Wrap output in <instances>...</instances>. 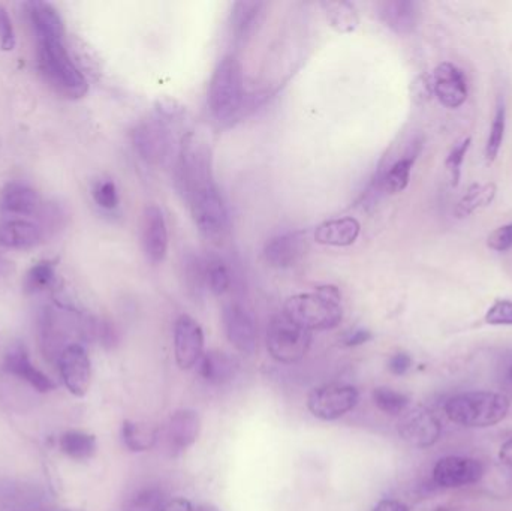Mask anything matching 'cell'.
Returning a JSON list of instances; mask_svg holds the SVG:
<instances>
[{"mask_svg":"<svg viewBox=\"0 0 512 511\" xmlns=\"http://www.w3.org/2000/svg\"><path fill=\"white\" fill-rule=\"evenodd\" d=\"M283 314L309 332L334 329L343 318L342 294L334 285H322L312 293L295 294L286 300Z\"/></svg>","mask_w":512,"mask_h":511,"instance_id":"cell-1","label":"cell"},{"mask_svg":"<svg viewBox=\"0 0 512 511\" xmlns=\"http://www.w3.org/2000/svg\"><path fill=\"white\" fill-rule=\"evenodd\" d=\"M245 102V78L240 60L228 54L216 66L207 92L210 113L218 122H233Z\"/></svg>","mask_w":512,"mask_h":511,"instance_id":"cell-2","label":"cell"},{"mask_svg":"<svg viewBox=\"0 0 512 511\" xmlns=\"http://www.w3.org/2000/svg\"><path fill=\"white\" fill-rule=\"evenodd\" d=\"M510 405V399L502 393L468 392L448 399L445 414L465 428H489L508 416Z\"/></svg>","mask_w":512,"mask_h":511,"instance_id":"cell-3","label":"cell"},{"mask_svg":"<svg viewBox=\"0 0 512 511\" xmlns=\"http://www.w3.org/2000/svg\"><path fill=\"white\" fill-rule=\"evenodd\" d=\"M36 54L42 77L57 93L68 99L86 96L89 83L72 62L63 41L38 42Z\"/></svg>","mask_w":512,"mask_h":511,"instance_id":"cell-4","label":"cell"},{"mask_svg":"<svg viewBox=\"0 0 512 511\" xmlns=\"http://www.w3.org/2000/svg\"><path fill=\"white\" fill-rule=\"evenodd\" d=\"M183 200L188 203L200 233L210 242H222L230 230V218L215 180L192 189Z\"/></svg>","mask_w":512,"mask_h":511,"instance_id":"cell-5","label":"cell"},{"mask_svg":"<svg viewBox=\"0 0 512 511\" xmlns=\"http://www.w3.org/2000/svg\"><path fill=\"white\" fill-rule=\"evenodd\" d=\"M312 344V333L289 320L285 314L271 318L267 327V350L276 362H300Z\"/></svg>","mask_w":512,"mask_h":511,"instance_id":"cell-6","label":"cell"},{"mask_svg":"<svg viewBox=\"0 0 512 511\" xmlns=\"http://www.w3.org/2000/svg\"><path fill=\"white\" fill-rule=\"evenodd\" d=\"M132 143L147 164L164 165L173 153L174 138L168 123L155 117L135 126Z\"/></svg>","mask_w":512,"mask_h":511,"instance_id":"cell-7","label":"cell"},{"mask_svg":"<svg viewBox=\"0 0 512 511\" xmlns=\"http://www.w3.org/2000/svg\"><path fill=\"white\" fill-rule=\"evenodd\" d=\"M360 401L358 390L346 384L316 387L307 398V408L316 419L334 422L351 413Z\"/></svg>","mask_w":512,"mask_h":511,"instance_id":"cell-8","label":"cell"},{"mask_svg":"<svg viewBox=\"0 0 512 511\" xmlns=\"http://www.w3.org/2000/svg\"><path fill=\"white\" fill-rule=\"evenodd\" d=\"M400 438L409 446L427 449L438 443L442 434L441 422L426 407H415L406 410L397 423Z\"/></svg>","mask_w":512,"mask_h":511,"instance_id":"cell-9","label":"cell"},{"mask_svg":"<svg viewBox=\"0 0 512 511\" xmlns=\"http://www.w3.org/2000/svg\"><path fill=\"white\" fill-rule=\"evenodd\" d=\"M63 384L75 398H84L92 384V363L86 348L71 344L57 357Z\"/></svg>","mask_w":512,"mask_h":511,"instance_id":"cell-10","label":"cell"},{"mask_svg":"<svg viewBox=\"0 0 512 511\" xmlns=\"http://www.w3.org/2000/svg\"><path fill=\"white\" fill-rule=\"evenodd\" d=\"M222 321H224L225 335L234 348L246 356L254 354L258 347V333H256L254 317L246 306L240 302L227 303L222 312Z\"/></svg>","mask_w":512,"mask_h":511,"instance_id":"cell-11","label":"cell"},{"mask_svg":"<svg viewBox=\"0 0 512 511\" xmlns=\"http://www.w3.org/2000/svg\"><path fill=\"white\" fill-rule=\"evenodd\" d=\"M174 354H176L177 365L183 371L197 366L203 357V329L189 315H180L174 324Z\"/></svg>","mask_w":512,"mask_h":511,"instance_id":"cell-12","label":"cell"},{"mask_svg":"<svg viewBox=\"0 0 512 511\" xmlns=\"http://www.w3.org/2000/svg\"><path fill=\"white\" fill-rule=\"evenodd\" d=\"M484 476L481 462L462 456H447L436 464L433 480L441 488L453 489L475 485Z\"/></svg>","mask_w":512,"mask_h":511,"instance_id":"cell-13","label":"cell"},{"mask_svg":"<svg viewBox=\"0 0 512 511\" xmlns=\"http://www.w3.org/2000/svg\"><path fill=\"white\" fill-rule=\"evenodd\" d=\"M201 419L194 410H179L171 414L165 428V447L170 456H179L197 443Z\"/></svg>","mask_w":512,"mask_h":511,"instance_id":"cell-14","label":"cell"},{"mask_svg":"<svg viewBox=\"0 0 512 511\" xmlns=\"http://www.w3.org/2000/svg\"><path fill=\"white\" fill-rule=\"evenodd\" d=\"M309 249V240L304 231L279 234L264 246V258L274 269H289L295 266Z\"/></svg>","mask_w":512,"mask_h":511,"instance_id":"cell-15","label":"cell"},{"mask_svg":"<svg viewBox=\"0 0 512 511\" xmlns=\"http://www.w3.org/2000/svg\"><path fill=\"white\" fill-rule=\"evenodd\" d=\"M143 248L147 260L162 263L168 252V227L161 207L147 206L143 215Z\"/></svg>","mask_w":512,"mask_h":511,"instance_id":"cell-16","label":"cell"},{"mask_svg":"<svg viewBox=\"0 0 512 511\" xmlns=\"http://www.w3.org/2000/svg\"><path fill=\"white\" fill-rule=\"evenodd\" d=\"M433 90L445 107L457 108L468 99V81L453 63H441L433 74Z\"/></svg>","mask_w":512,"mask_h":511,"instance_id":"cell-17","label":"cell"},{"mask_svg":"<svg viewBox=\"0 0 512 511\" xmlns=\"http://www.w3.org/2000/svg\"><path fill=\"white\" fill-rule=\"evenodd\" d=\"M265 8L267 5L259 0H242L234 3L230 14L231 38L234 44L243 45L251 41L252 36L262 26Z\"/></svg>","mask_w":512,"mask_h":511,"instance_id":"cell-18","label":"cell"},{"mask_svg":"<svg viewBox=\"0 0 512 511\" xmlns=\"http://www.w3.org/2000/svg\"><path fill=\"white\" fill-rule=\"evenodd\" d=\"M3 366H5V371L8 374L26 381L36 392L48 393L56 389V384L50 380V377H47L44 372L39 371L38 368L32 365L29 353H27L23 344H14L8 348Z\"/></svg>","mask_w":512,"mask_h":511,"instance_id":"cell-19","label":"cell"},{"mask_svg":"<svg viewBox=\"0 0 512 511\" xmlns=\"http://www.w3.org/2000/svg\"><path fill=\"white\" fill-rule=\"evenodd\" d=\"M24 6H26L36 41H63L65 26L59 12L51 3L33 0V2L24 3Z\"/></svg>","mask_w":512,"mask_h":511,"instance_id":"cell-20","label":"cell"},{"mask_svg":"<svg viewBox=\"0 0 512 511\" xmlns=\"http://www.w3.org/2000/svg\"><path fill=\"white\" fill-rule=\"evenodd\" d=\"M41 207L38 192L24 183H9L0 194V212L9 218L38 215Z\"/></svg>","mask_w":512,"mask_h":511,"instance_id":"cell-21","label":"cell"},{"mask_svg":"<svg viewBox=\"0 0 512 511\" xmlns=\"http://www.w3.org/2000/svg\"><path fill=\"white\" fill-rule=\"evenodd\" d=\"M382 23L397 35H409L418 24V5L412 0H385L378 5Z\"/></svg>","mask_w":512,"mask_h":511,"instance_id":"cell-22","label":"cell"},{"mask_svg":"<svg viewBox=\"0 0 512 511\" xmlns=\"http://www.w3.org/2000/svg\"><path fill=\"white\" fill-rule=\"evenodd\" d=\"M44 233L35 222L6 218L0 222V246L6 249H30L41 242Z\"/></svg>","mask_w":512,"mask_h":511,"instance_id":"cell-23","label":"cell"},{"mask_svg":"<svg viewBox=\"0 0 512 511\" xmlns=\"http://www.w3.org/2000/svg\"><path fill=\"white\" fill-rule=\"evenodd\" d=\"M198 374L210 386H225L236 378L239 363L224 351L204 353L197 365Z\"/></svg>","mask_w":512,"mask_h":511,"instance_id":"cell-24","label":"cell"},{"mask_svg":"<svg viewBox=\"0 0 512 511\" xmlns=\"http://www.w3.org/2000/svg\"><path fill=\"white\" fill-rule=\"evenodd\" d=\"M361 233L360 222L351 216L346 218L331 219V221L322 222L316 227L315 242L324 246H345L354 245Z\"/></svg>","mask_w":512,"mask_h":511,"instance_id":"cell-25","label":"cell"},{"mask_svg":"<svg viewBox=\"0 0 512 511\" xmlns=\"http://www.w3.org/2000/svg\"><path fill=\"white\" fill-rule=\"evenodd\" d=\"M418 152L420 150L417 149V143H414V146L403 158L397 159L387 171L382 173L378 183H376L378 189L387 192V194H399V192L405 191L406 186L409 185L412 167H414Z\"/></svg>","mask_w":512,"mask_h":511,"instance_id":"cell-26","label":"cell"},{"mask_svg":"<svg viewBox=\"0 0 512 511\" xmlns=\"http://www.w3.org/2000/svg\"><path fill=\"white\" fill-rule=\"evenodd\" d=\"M122 440L129 452H149L159 440V429L152 423L126 420L122 426Z\"/></svg>","mask_w":512,"mask_h":511,"instance_id":"cell-27","label":"cell"},{"mask_svg":"<svg viewBox=\"0 0 512 511\" xmlns=\"http://www.w3.org/2000/svg\"><path fill=\"white\" fill-rule=\"evenodd\" d=\"M59 447L63 455L72 461H89L95 456L98 441L95 435L83 431H68L59 438Z\"/></svg>","mask_w":512,"mask_h":511,"instance_id":"cell-28","label":"cell"},{"mask_svg":"<svg viewBox=\"0 0 512 511\" xmlns=\"http://www.w3.org/2000/svg\"><path fill=\"white\" fill-rule=\"evenodd\" d=\"M321 6L324 9L328 24L336 32L351 33L360 24L357 9L351 2H346V0L331 2V0H328V2H322Z\"/></svg>","mask_w":512,"mask_h":511,"instance_id":"cell-29","label":"cell"},{"mask_svg":"<svg viewBox=\"0 0 512 511\" xmlns=\"http://www.w3.org/2000/svg\"><path fill=\"white\" fill-rule=\"evenodd\" d=\"M167 503V492L161 486L146 485L126 498L122 511H162Z\"/></svg>","mask_w":512,"mask_h":511,"instance_id":"cell-30","label":"cell"},{"mask_svg":"<svg viewBox=\"0 0 512 511\" xmlns=\"http://www.w3.org/2000/svg\"><path fill=\"white\" fill-rule=\"evenodd\" d=\"M206 261V285L207 290L215 296H224L233 287V272L230 266L218 255H209Z\"/></svg>","mask_w":512,"mask_h":511,"instance_id":"cell-31","label":"cell"},{"mask_svg":"<svg viewBox=\"0 0 512 511\" xmlns=\"http://www.w3.org/2000/svg\"><path fill=\"white\" fill-rule=\"evenodd\" d=\"M183 278H185L186 287L195 297H200L206 285V261L198 257L194 252H188L183 257Z\"/></svg>","mask_w":512,"mask_h":511,"instance_id":"cell-32","label":"cell"},{"mask_svg":"<svg viewBox=\"0 0 512 511\" xmlns=\"http://www.w3.org/2000/svg\"><path fill=\"white\" fill-rule=\"evenodd\" d=\"M373 402L382 413L388 416H402L409 407V396L390 387H378L373 390Z\"/></svg>","mask_w":512,"mask_h":511,"instance_id":"cell-33","label":"cell"},{"mask_svg":"<svg viewBox=\"0 0 512 511\" xmlns=\"http://www.w3.org/2000/svg\"><path fill=\"white\" fill-rule=\"evenodd\" d=\"M54 276L56 273H54L53 264L41 261L27 272L26 278H24V290L29 294L41 293L53 285Z\"/></svg>","mask_w":512,"mask_h":511,"instance_id":"cell-34","label":"cell"},{"mask_svg":"<svg viewBox=\"0 0 512 511\" xmlns=\"http://www.w3.org/2000/svg\"><path fill=\"white\" fill-rule=\"evenodd\" d=\"M493 197H495V186H474V188L463 197V200L460 201L459 207H457V215H471L478 207L490 204Z\"/></svg>","mask_w":512,"mask_h":511,"instance_id":"cell-35","label":"cell"},{"mask_svg":"<svg viewBox=\"0 0 512 511\" xmlns=\"http://www.w3.org/2000/svg\"><path fill=\"white\" fill-rule=\"evenodd\" d=\"M505 119H507L505 107L504 105H499L495 120H493L489 141H487L486 156L489 161H493L498 156L499 150H501L505 135Z\"/></svg>","mask_w":512,"mask_h":511,"instance_id":"cell-36","label":"cell"},{"mask_svg":"<svg viewBox=\"0 0 512 511\" xmlns=\"http://www.w3.org/2000/svg\"><path fill=\"white\" fill-rule=\"evenodd\" d=\"M469 146H471V138H465V140L460 141L451 150L450 156H448L447 162H445L448 173H450L451 185L453 186L459 185L460 176H462V164L465 161Z\"/></svg>","mask_w":512,"mask_h":511,"instance_id":"cell-37","label":"cell"},{"mask_svg":"<svg viewBox=\"0 0 512 511\" xmlns=\"http://www.w3.org/2000/svg\"><path fill=\"white\" fill-rule=\"evenodd\" d=\"M96 204L104 210H114L119 206V192L113 180H101L93 188Z\"/></svg>","mask_w":512,"mask_h":511,"instance_id":"cell-38","label":"cell"},{"mask_svg":"<svg viewBox=\"0 0 512 511\" xmlns=\"http://www.w3.org/2000/svg\"><path fill=\"white\" fill-rule=\"evenodd\" d=\"M156 111H158L159 119L164 122H176V120L182 119L185 116V107L180 104L177 99L168 98V96H162L156 101Z\"/></svg>","mask_w":512,"mask_h":511,"instance_id":"cell-39","label":"cell"},{"mask_svg":"<svg viewBox=\"0 0 512 511\" xmlns=\"http://www.w3.org/2000/svg\"><path fill=\"white\" fill-rule=\"evenodd\" d=\"M486 321L492 326H512V300H496L487 311Z\"/></svg>","mask_w":512,"mask_h":511,"instance_id":"cell-40","label":"cell"},{"mask_svg":"<svg viewBox=\"0 0 512 511\" xmlns=\"http://www.w3.org/2000/svg\"><path fill=\"white\" fill-rule=\"evenodd\" d=\"M0 48L12 51L15 48V33L8 11L0 5Z\"/></svg>","mask_w":512,"mask_h":511,"instance_id":"cell-41","label":"cell"},{"mask_svg":"<svg viewBox=\"0 0 512 511\" xmlns=\"http://www.w3.org/2000/svg\"><path fill=\"white\" fill-rule=\"evenodd\" d=\"M489 248L498 252L508 251L512 248V224L504 225L490 234Z\"/></svg>","mask_w":512,"mask_h":511,"instance_id":"cell-42","label":"cell"},{"mask_svg":"<svg viewBox=\"0 0 512 511\" xmlns=\"http://www.w3.org/2000/svg\"><path fill=\"white\" fill-rule=\"evenodd\" d=\"M412 359L408 353H397L391 357L390 362H388V369H390L391 374L394 375H405L406 372L411 369Z\"/></svg>","mask_w":512,"mask_h":511,"instance_id":"cell-43","label":"cell"},{"mask_svg":"<svg viewBox=\"0 0 512 511\" xmlns=\"http://www.w3.org/2000/svg\"><path fill=\"white\" fill-rule=\"evenodd\" d=\"M373 338L372 333L367 329H357L349 333L345 338L346 347H360V345L367 344Z\"/></svg>","mask_w":512,"mask_h":511,"instance_id":"cell-44","label":"cell"},{"mask_svg":"<svg viewBox=\"0 0 512 511\" xmlns=\"http://www.w3.org/2000/svg\"><path fill=\"white\" fill-rule=\"evenodd\" d=\"M162 511H194L191 501L185 500V498H174L167 503Z\"/></svg>","mask_w":512,"mask_h":511,"instance_id":"cell-45","label":"cell"},{"mask_svg":"<svg viewBox=\"0 0 512 511\" xmlns=\"http://www.w3.org/2000/svg\"><path fill=\"white\" fill-rule=\"evenodd\" d=\"M373 511H409L406 504L400 503L397 500H382Z\"/></svg>","mask_w":512,"mask_h":511,"instance_id":"cell-46","label":"cell"},{"mask_svg":"<svg viewBox=\"0 0 512 511\" xmlns=\"http://www.w3.org/2000/svg\"><path fill=\"white\" fill-rule=\"evenodd\" d=\"M499 458H501L502 464L512 467V437L501 447Z\"/></svg>","mask_w":512,"mask_h":511,"instance_id":"cell-47","label":"cell"},{"mask_svg":"<svg viewBox=\"0 0 512 511\" xmlns=\"http://www.w3.org/2000/svg\"><path fill=\"white\" fill-rule=\"evenodd\" d=\"M11 264L2 254H0V276L8 275L11 270Z\"/></svg>","mask_w":512,"mask_h":511,"instance_id":"cell-48","label":"cell"},{"mask_svg":"<svg viewBox=\"0 0 512 511\" xmlns=\"http://www.w3.org/2000/svg\"><path fill=\"white\" fill-rule=\"evenodd\" d=\"M194 511H221L218 507L212 506V504H203V506L197 507Z\"/></svg>","mask_w":512,"mask_h":511,"instance_id":"cell-49","label":"cell"},{"mask_svg":"<svg viewBox=\"0 0 512 511\" xmlns=\"http://www.w3.org/2000/svg\"><path fill=\"white\" fill-rule=\"evenodd\" d=\"M436 511H450V510L445 509V507H439V509H436Z\"/></svg>","mask_w":512,"mask_h":511,"instance_id":"cell-50","label":"cell"},{"mask_svg":"<svg viewBox=\"0 0 512 511\" xmlns=\"http://www.w3.org/2000/svg\"><path fill=\"white\" fill-rule=\"evenodd\" d=\"M510 377H511V380H512V366H511V371H510Z\"/></svg>","mask_w":512,"mask_h":511,"instance_id":"cell-51","label":"cell"},{"mask_svg":"<svg viewBox=\"0 0 512 511\" xmlns=\"http://www.w3.org/2000/svg\"><path fill=\"white\" fill-rule=\"evenodd\" d=\"M65 511H81V510H65Z\"/></svg>","mask_w":512,"mask_h":511,"instance_id":"cell-52","label":"cell"}]
</instances>
